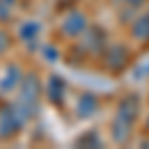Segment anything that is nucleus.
Here are the masks:
<instances>
[{"mask_svg": "<svg viewBox=\"0 0 149 149\" xmlns=\"http://www.w3.org/2000/svg\"><path fill=\"white\" fill-rule=\"evenodd\" d=\"M84 28H86V18L81 16L80 12H74V14H70L68 18L64 20L62 24V30L70 36H78L84 32Z\"/></svg>", "mask_w": 149, "mask_h": 149, "instance_id": "nucleus-1", "label": "nucleus"}, {"mask_svg": "<svg viewBox=\"0 0 149 149\" xmlns=\"http://www.w3.org/2000/svg\"><path fill=\"white\" fill-rule=\"evenodd\" d=\"M137 113H139V102L135 97H125L121 102V105H119V117H123V119H127L131 123L137 117Z\"/></svg>", "mask_w": 149, "mask_h": 149, "instance_id": "nucleus-2", "label": "nucleus"}, {"mask_svg": "<svg viewBox=\"0 0 149 149\" xmlns=\"http://www.w3.org/2000/svg\"><path fill=\"white\" fill-rule=\"evenodd\" d=\"M133 36L137 40H147L149 38V14L143 18H137V22L133 26Z\"/></svg>", "mask_w": 149, "mask_h": 149, "instance_id": "nucleus-3", "label": "nucleus"}, {"mask_svg": "<svg viewBox=\"0 0 149 149\" xmlns=\"http://www.w3.org/2000/svg\"><path fill=\"white\" fill-rule=\"evenodd\" d=\"M93 109H95V100L93 97L86 95L84 100H80V103H78V113L81 117H90L93 113Z\"/></svg>", "mask_w": 149, "mask_h": 149, "instance_id": "nucleus-4", "label": "nucleus"}, {"mask_svg": "<svg viewBox=\"0 0 149 149\" xmlns=\"http://www.w3.org/2000/svg\"><path fill=\"white\" fill-rule=\"evenodd\" d=\"M113 129H115V139L117 141H123L129 135V121L123 119V117H117L115 123H113Z\"/></svg>", "mask_w": 149, "mask_h": 149, "instance_id": "nucleus-5", "label": "nucleus"}, {"mask_svg": "<svg viewBox=\"0 0 149 149\" xmlns=\"http://www.w3.org/2000/svg\"><path fill=\"white\" fill-rule=\"evenodd\" d=\"M125 50H123V48H113V50H111V56H109V62H111V60H113V66H121V64H123V60H125Z\"/></svg>", "mask_w": 149, "mask_h": 149, "instance_id": "nucleus-6", "label": "nucleus"}, {"mask_svg": "<svg viewBox=\"0 0 149 149\" xmlns=\"http://www.w3.org/2000/svg\"><path fill=\"white\" fill-rule=\"evenodd\" d=\"M50 92H52V97H54V102H58V97H60V93H64V84L54 78V84H50Z\"/></svg>", "mask_w": 149, "mask_h": 149, "instance_id": "nucleus-7", "label": "nucleus"}, {"mask_svg": "<svg viewBox=\"0 0 149 149\" xmlns=\"http://www.w3.org/2000/svg\"><path fill=\"white\" fill-rule=\"evenodd\" d=\"M125 2H127V4H131V6H139L143 0H125Z\"/></svg>", "mask_w": 149, "mask_h": 149, "instance_id": "nucleus-8", "label": "nucleus"}, {"mask_svg": "<svg viewBox=\"0 0 149 149\" xmlns=\"http://www.w3.org/2000/svg\"><path fill=\"white\" fill-rule=\"evenodd\" d=\"M147 127H149V119H147Z\"/></svg>", "mask_w": 149, "mask_h": 149, "instance_id": "nucleus-9", "label": "nucleus"}]
</instances>
